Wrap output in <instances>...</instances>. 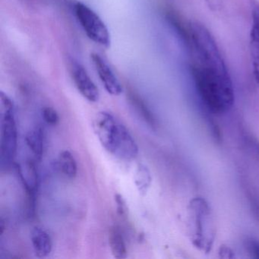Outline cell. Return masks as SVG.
<instances>
[{"label": "cell", "mask_w": 259, "mask_h": 259, "mask_svg": "<svg viewBox=\"0 0 259 259\" xmlns=\"http://www.w3.org/2000/svg\"><path fill=\"white\" fill-rule=\"evenodd\" d=\"M189 54L191 74L201 101L213 114L230 111L234 104V88L217 44L200 45Z\"/></svg>", "instance_id": "obj_1"}, {"label": "cell", "mask_w": 259, "mask_h": 259, "mask_svg": "<svg viewBox=\"0 0 259 259\" xmlns=\"http://www.w3.org/2000/svg\"><path fill=\"white\" fill-rule=\"evenodd\" d=\"M94 131L100 143L121 160H131L139 154V147L126 127L111 113L99 112L94 119Z\"/></svg>", "instance_id": "obj_2"}, {"label": "cell", "mask_w": 259, "mask_h": 259, "mask_svg": "<svg viewBox=\"0 0 259 259\" xmlns=\"http://www.w3.org/2000/svg\"><path fill=\"white\" fill-rule=\"evenodd\" d=\"M187 219L192 245L201 252H210L216 236V227L208 202L201 197L191 199L187 207Z\"/></svg>", "instance_id": "obj_3"}, {"label": "cell", "mask_w": 259, "mask_h": 259, "mask_svg": "<svg viewBox=\"0 0 259 259\" xmlns=\"http://www.w3.org/2000/svg\"><path fill=\"white\" fill-rule=\"evenodd\" d=\"M1 112V161L3 166H10L17 151L18 133L15 119L14 103L11 98L0 92Z\"/></svg>", "instance_id": "obj_4"}, {"label": "cell", "mask_w": 259, "mask_h": 259, "mask_svg": "<svg viewBox=\"0 0 259 259\" xmlns=\"http://www.w3.org/2000/svg\"><path fill=\"white\" fill-rule=\"evenodd\" d=\"M73 10L77 20L88 37L97 45L108 48L111 44L110 31L100 16L83 3H75Z\"/></svg>", "instance_id": "obj_5"}, {"label": "cell", "mask_w": 259, "mask_h": 259, "mask_svg": "<svg viewBox=\"0 0 259 259\" xmlns=\"http://www.w3.org/2000/svg\"><path fill=\"white\" fill-rule=\"evenodd\" d=\"M70 69L74 83L80 94L90 102H98L100 98L99 90L84 66L78 61L72 60Z\"/></svg>", "instance_id": "obj_6"}, {"label": "cell", "mask_w": 259, "mask_h": 259, "mask_svg": "<svg viewBox=\"0 0 259 259\" xmlns=\"http://www.w3.org/2000/svg\"><path fill=\"white\" fill-rule=\"evenodd\" d=\"M91 59L98 77L107 93L113 96L120 95L123 91L122 84L107 62L99 54L95 53L91 55Z\"/></svg>", "instance_id": "obj_7"}, {"label": "cell", "mask_w": 259, "mask_h": 259, "mask_svg": "<svg viewBox=\"0 0 259 259\" xmlns=\"http://www.w3.org/2000/svg\"><path fill=\"white\" fill-rule=\"evenodd\" d=\"M250 55L252 64L253 75L259 86V4L251 5V27L250 30Z\"/></svg>", "instance_id": "obj_8"}, {"label": "cell", "mask_w": 259, "mask_h": 259, "mask_svg": "<svg viewBox=\"0 0 259 259\" xmlns=\"http://www.w3.org/2000/svg\"><path fill=\"white\" fill-rule=\"evenodd\" d=\"M16 169L25 187L27 199L36 200V193L38 187V174L34 162L28 160L24 164H18Z\"/></svg>", "instance_id": "obj_9"}, {"label": "cell", "mask_w": 259, "mask_h": 259, "mask_svg": "<svg viewBox=\"0 0 259 259\" xmlns=\"http://www.w3.org/2000/svg\"><path fill=\"white\" fill-rule=\"evenodd\" d=\"M31 240L34 254L37 257H46L52 251V239L49 233L41 227H35L31 230Z\"/></svg>", "instance_id": "obj_10"}, {"label": "cell", "mask_w": 259, "mask_h": 259, "mask_svg": "<svg viewBox=\"0 0 259 259\" xmlns=\"http://www.w3.org/2000/svg\"><path fill=\"white\" fill-rule=\"evenodd\" d=\"M109 244L113 257L118 259L127 257V248L123 235L118 227L110 228L109 233Z\"/></svg>", "instance_id": "obj_11"}, {"label": "cell", "mask_w": 259, "mask_h": 259, "mask_svg": "<svg viewBox=\"0 0 259 259\" xmlns=\"http://www.w3.org/2000/svg\"><path fill=\"white\" fill-rule=\"evenodd\" d=\"M134 182L139 194L142 196L146 195L152 183V176L148 166L142 163L138 165L134 174Z\"/></svg>", "instance_id": "obj_12"}, {"label": "cell", "mask_w": 259, "mask_h": 259, "mask_svg": "<svg viewBox=\"0 0 259 259\" xmlns=\"http://www.w3.org/2000/svg\"><path fill=\"white\" fill-rule=\"evenodd\" d=\"M58 167L62 174L69 179H74L78 172L76 160L69 151H63L58 157Z\"/></svg>", "instance_id": "obj_13"}, {"label": "cell", "mask_w": 259, "mask_h": 259, "mask_svg": "<svg viewBox=\"0 0 259 259\" xmlns=\"http://www.w3.org/2000/svg\"><path fill=\"white\" fill-rule=\"evenodd\" d=\"M44 140V133L40 128H35L28 132L25 138L28 148L37 158H40L43 154Z\"/></svg>", "instance_id": "obj_14"}, {"label": "cell", "mask_w": 259, "mask_h": 259, "mask_svg": "<svg viewBox=\"0 0 259 259\" xmlns=\"http://www.w3.org/2000/svg\"><path fill=\"white\" fill-rule=\"evenodd\" d=\"M42 116L45 122L50 125H57L60 122V116L53 107H46L42 110Z\"/></svg>", "instance_id": "obj_15"}, {"label": "cell", "mask_w": 259, "mask_h": 259, "mask_svg": "<svg viewBox=\"0 0 259 259\" xmlns=\"http://www.w3.org/2000/svg\"><path fill=\"white\" fill-rule=\"evenodd\" d=\"M245 248L248 251V254L254 257L259 259V242L254 239H247L245 242Z\"/></svg>", "instance_id": "obj_16"}, {"label": "cell", "mask_w": 259, "mask_h": 259, "mask_svg": "<svg viewBox=\"0 0 259 259\" xmlns=\"http://www.w3.org/2000/svg\"><path fill=\"white\" fill-rule=\"evenodd\" d=\"M115 202L116 204V210H117V213L121 217H125L127 215V209L126 203H125V200L122 198V195L120 194L116 193L114 195Z\"/></svg>", "instance_id": "obj_17"}, {"label": "cell", "mask_w": 259, "mask_h": 259, "mask_svg": "<svg viewBox=\"0 0 259 259\" xmlns=\"http://www.w3.org/2000/svg\"><path fill=\"white\" fill-rule=\"evenodd\" d=\"M220 257L222 258H233L235 257L234 251L227 245H221L219 249Z\"/></svg>", "instance_id": "obj_18"}, {"label": "cell", "mask_w": 259, "mask_h": 259, "mask_svg": "<svg viewBox=\"0 0 259 259\" xmlns=\"http://www.w3.org/2000/svg\"><path fill=\"white\" fill-rule=\"evenodd\" d=\"M205 3L212 12H218L222 9L223 0H205Z\"/></svg>", "instance_id": "obj_19"}]
</instances>
